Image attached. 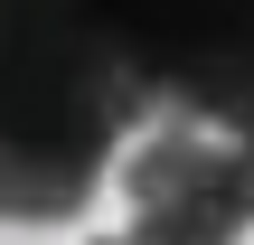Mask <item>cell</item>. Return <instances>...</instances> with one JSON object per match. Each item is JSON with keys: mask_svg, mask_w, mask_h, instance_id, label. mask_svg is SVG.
Returning a JSON list of instances; mask_svg holds the SVG:
<instances>
[{"mask_svg": "<svg viewBox=\"0 0 254 245\" xmlns=\"http://www.w3.org/2000/svg\"><path fill=\"white\" fill-rule=\"evenodd\" d=\"M123 198H132V245H236L254 217L245 151L198 123L141 142L123 170Z\"/></svg>", "mask_w": 254, "mask_h": 245, "instance_id": "obj_1", "label": "cell"}, {"mask_svg": "<svg viewBox=\"0 0 254 245\" xmlns=\"http://www.w3.org/2000/svg\"><path fill=\"white\" fill-rule=\"evenodd\" d=\"M94 179H104V161H66V151L0 142V227H66L94 198Z\"/></svg>", "mask_w": 254, "mask_h": 245, "instance_id": "obj_2", "label": "cell"}, {"mask_svg": "<svg viewBox=\"0 0 254 245\" xmlns=\"http://www.w3.org/2000/svg\"><path fill=\"white\" fill-rule=\"evenodd\" d=\"M236 151H245V179H254V123H245V132H236Z\"/></svg>", "mask_w": 254, "mask_h": 245, "instance_id": "obj_3", "label": "cell"}, {"mask_svg": "<svg viewBox=\"0 0 254 245\" xmlns=\"http://www.w3.org/2000/svg\"><path fill=\"white\" fill-rule=\"evenodd\" d=\"M123 245H132V236H123Z\"/></svg>", "mask_w": 254, "mask_h": 245, "instance_id": "obj_4", "label": "cell"}]
</instances>
